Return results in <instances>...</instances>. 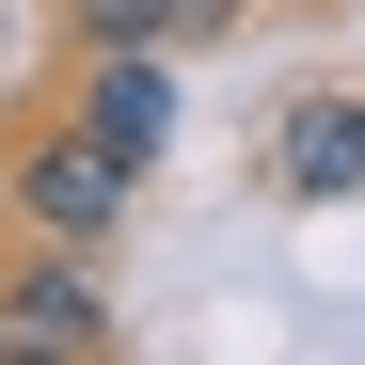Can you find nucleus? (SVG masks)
I'll list each match as a JSON object with an SVG mask.
<instances>
[{
  "label": "nucleus",
  "mask_w": 365,
  "mask_h": 365,
  "mask_svg": "<svg viewBox=\"0 0 365 365\" xmlns=\"http://www.w3.org/2000/svg\"><path fill=\"white\" fill-rule=\"evenodd\" d=\"M80 16V48H207L238 0H64Z\"/></svg>",
  "instance_id": "nucleus-5"
},
{
  "label": "nucleus",
  "mask_w": 365,
  "mask_h": 365,
  "mask_svg": "<svg viewBox=\"0 0 365 365\" xmlns=\"http://www.w3.org/2000/svg\"><path fill=\"white\" fill-rule=\"evenodd\" d=\"M270 191H302V207H349V191H365V96H286Z\"/></svg>",
  "instance_id": "nucleus-3"
},
{
  "label": "nucleus",
  "mask_w": 365,
  "mask_h": 365,
  "mask_svg": "<svg viewBox=\"0 0 365 365\" xmlns=\"http://www.w3.org/2000/svg\"><path fill=\"white\" fill-rule=\"evenodd\" d=\"M80 128H111V143L159 175V143H175V64H159V48H96V64H80Z\"/></svg>",
  "instance_id": "nucleus-4"
},
{
  "label": "nucleus",
  "mask_w": 365,
  "mask_h": 365,
  "mask_svg": "<svg viewBox=\"0 0 365 365\" xmlns=\"http://www.w3.org/2000/svg\"><path fill=\"white\" fill-rule=\"evenodd\" d=\"M16 222L64 238V255H111V238L143 222V159L111 143V128H80V111H64V128L16 143Z\"/></svg>",
  "instance_id": "nucleus-1"
},
{
  "label": "nucleus",
  "mask_w": 365,
  "mask_h": 365,
  "mask_svg": "<svg viewBox=\"0 0 365 365\" xmlns=\"http://www.w3.org/2000/svg\"><path fill=\"white\" fill-rule=\"evenodd\" d=\"M0 349H64V365H111V349H128V318H111L96 255H64V238H48V255L0 286Z\"/></svg>",
  "instance_id": "nucleus-2"
}]
</instances>
